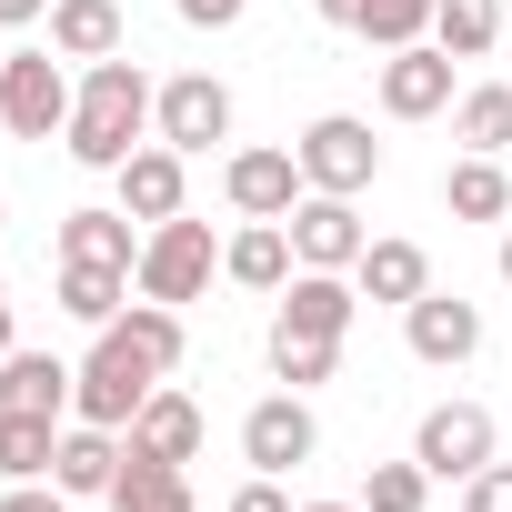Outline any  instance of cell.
Returning a JSON list of instances; mask_svg holds the SVG:
<instances>
[{
  "instance_id": "6da1fadb",
  "label": "cell",
  "mask_w": 512,
  "mask_h": 512,
  "mask_svg": "<svg viewBox=\"0 0 512 512\" xmlns=\"http://www.w3.org/2000/svg\"><path fill=\"white\" fill-rule=\"evenodd\" d=\"M151 101H161V81H151L131 51L91 61V71H81V101H71V131H61V151H71L81 171H121V161L151 141Z\"/></svg>"
},
{
  "instance_id": "7a4b0ae2",
  "label": "cell",
  "mask_w": 512,
  "mask_h": 512,
  "mask_svg": "<svg viewBox=\"0 0 512 512\" xmlns=\"http://www.w3.org/2000/svg\"><path fill=\"white\" fill-rule=\"evenodd\" d=\"M211 272H221V251H211V221H191V211H171V221H151L141 231V262H131V292L141 302H201L211 292Z\"/></svg>"
},
{
  "instance_id": "3957f363",
  "label": "cell",
  "mask_w": 512,
  "mask_h": 512,
  "mask_svg": "<svg viewBox=\"0 0 512 512\" xmlns=\"http://www.w3.org/2000/svg\"><path fill=\"white\" fill-rule=\"evenodd\" d=\"M71 101H81V81L61 71V51H0V131L11 141H61Z\"/></svg>"
},
{
  "instance_id": "277c9868",
  "label": "cell",
  "mask_w": 512,
  "mask_h": 512,
  "mask_svg": "<svg viewBox=\"0 0 512 512\" xmlns=\"http://www.w3.org/2000/svg\"><path fill=\"white\" fill-rule=\"evenodd\" d=\"M161 382H171V372H151V362H141L121 332H101V342H91V362H81V382H71V422L131 432V422H141V402H151Z\"/></svg>"
},
{
  "instance_id": "5b68a950",
  "label": "cell",
  "mask_w": 512,
  "mask_h": 512,
  "mask_svg": "<svg viewBox=\"0 0 512 512\" xmlns=\"http://www.w3.org/2000/svg\"><path fill=\"white\" fill-rule=\"evenodd\" d=\"M302 181L312 191H342V201H362L372 181H382V141H372V121H352V111H322L302 141Z\"/></svg>"
},
{
  "instance_id": "8992f818",
  "label": "cell",
  "mask_w": 512,
  "mask_h": 512,
  "mask_svg": "<svg viewBox=\"0 0 512 512\" xmlns=\"http://www.w3.org/2000/svg\"><path fill=\"white\" fill-rule=\"evenodd\" d=\"M312 452H322V422H312L302 392H262V402L241 412V462L251 472H302Z\"/></svg>"
},
{
  "instance_id": "52a82bcc",
  "label": "cell",
  "mask_w": 512,
  "mask_h": 512,
  "mask_svg": "<svg viewBox=\"0 0 512 512\" xmlns=\"http://www.w3.org/2000/svg\"><path fill=\"white\" fill-rule=\"evenodd\" d=\"M151 141H171L181 161H191V151H211V141H231V91H221L211 71L161 81V101H151Z\"/></svg>"
},
{
  "instance_id": "ba28073f",
  "label": "cell",
  "mask_w": 512,
  "mask_h": 512,
  "mask_svg": "<svg viewBox=\"0 0 512 512\" xmlns=\"http://www.w3.org/2000/svg\"><path fill=\"white\" fill-rule=\"evenodd\" d=\"M412 462H422L432 482H472V472L492 462V412H482V402H432L422 432H412Z\"/></svg>"
},
{
  "instance_id": "9c48e42d",
  "label": "cell",
  "mask_w": 512,
  "mask_h": 512,
  "mask_svg": "<svg viewBox=\"0 0 512 512\" xmlns=\"http://www.w3.org/2000/svg\"><path fill=\"white\" fill-rule=\"evenodd\" d=\"M302 191H312V181H302V151H231V161H221V201H231L241 221H292Z\"/></svg>"
},
{
  "instance_id": "30bf717a",
  "label": "cell",
  "mask_w": 512,
  "mask_h": 512,
  "mask_svg": "<svg viewBox=\"0 0 512 512\" xmlns=\"http://www.w3.org/2000/svg\"><path fill=\"white\" fill-rule=\"evenodd\" d=\"M282 231H292V251H302V272H352V262H362V241H372L362 211H352L342 191H302Z\"/></svg>"
},
{
  "instance_id": "8fae6325",
  "label": "cell",
  "mask_w": 512,
  "mask_h": 512,
  "mask_svg": "<svg viewBox=\"0 0 512 512\" xmlns=\"http://www.w3.org/2000/svg\"><path fill=\"white\" fill-rule=\"evenodd\" d=\"M382 111H392V121H442V111H452V51H442V41L382 51Z\"/></svg>"
},
{
  "instance_id": "7c38bea8",
  "label": "cell",
  "mask_w": 512,
  "mask_h": 512,
  "mask_svg": "<svg viewBox=\"0 0 512 512\" xmlns=\"http://www.w3.org/2000/svg\"><path fill=\"white\" fill-rule=\"evenodd\" d=\"M272 322H282V332H312V342H352V322H362V282H352V272H292Z\"/></svg>"
},
{
  "instance_id": "4fadbf2b",
  "label": "cell",
  "mask_w": 512,
  "mask_h": 512,
  "mask_svg": "<svg viewBox=\"0 0 512 512\" xmlns=\"http://www.w3.org/2000/svg\"><path fill=\"white\" fill-rule=\"evenodd\" d=\"M402 342H412V362H432V372H462V362L482 352V312H472L462 292H422V302L402 312Z\"/></svg>"
},
{
  "instance_id": "5bb4252c",
  "label": "cell",
  "mask_w": 512,
  "mask_h": 512,
  "mask_svg": "<svg viewBox=\"0 0 512 512\" xmlns=\"http://www.w3.org/2000/svg\"><path fill=\"white\" fill-rule=\"evenodd\" d=\"M111 181H121V211H131L141 231H151V221H171V211L191 201V171H181V151H171V141H141Z\"/></svg>"
},
{
  "instance_id": "9a60e30c",
  "label": "cell",
  "mask_w": 512,
  "mask_h": 512,
  "mask_svg": "<svg viewBox=\"0 0 512 512\" xmlns=\"http://www.w3.org/2000/svg\"><path fill=\"white\" fill-rule=\"evenodd\" d=\"M51 482H61L71 502H111V482H121V432H101V422H61Z\"/></svg>"
},
{
  "instance_id": "2e32d148",
  "label": "cell",
  "mask_w": 512,
  "mask_h": 512,
  "mask_svg": "<svg viewBox=\"0 0 512 512\" xmlns=\"http://www.w3.org/2000/svg\"><path fill=\"white\" fill-rule=\"evenodd\" d=\"M352 282H362V302H382V312H412V302L432 292V251H422V241H362Z\"/></svg>"
},
{
  "instance_id": "e0dca14e",
  "label": "cell",
  "mask_w": 512,
  "mask_h": 512,
  "mask_svg": "<svg viewBox=\"0 0 512 512\" xmlns=\"http://www.w3.org/2000/svg\"><path fill=\"white\" fill-rule=\"evenodd\" d=\"M221 272H231L241 292H282V282L302 272V251H292V231H282V221H241V231L221 241Z\"/></svg>"
},
{
  "instance_id": "ac0fdd59",
  "label": "cell",
  "mask_w": 512,
  "mask_h": 512,
  "mask_svg": "<svg viewBox=\"0 0 512 512\" xmlns=\"http://www.w3.org/2000/svg\"><path fill=\"white\" fill-rule=\"evenodd\" d=\"M71 382H81V362H61V352H11V362H0V412H51V422H71Z\"/></svg>"
},
{
  "instance_id": "d6986e66",
  "label": "cell",
  "mask_w": 512,
  "mask_h": 512,
  "mask_svg": "<svg viewBox=\"0 0 512 512\" xmlns=\"http://www.w3.org/2000/svg\"><path fill=\"white\" fill-rule=\"evenodd\" d=\"M121 442H131V452H141V462H191V452H201V402H191V392H171V382H161V392H151V402H141V422H131V432H121Z\"/></svg>"
},
{
  "instance_id": "ffe728a7",
  "label": "cell",
  "mask_w": 512,
  "mask_h": 512,
  "mask_svg": "<svg viewBox=\"0 0 512 512\" xmlns=\"http://www.w3.org/2000/svg\"><path fill=\"white\" fill-rule=\"evenodd\" d=\"M442 211H452V221H502V211H512V171H502V151H462V161L442 171Z\"/></svg>"
},
{
  "instance_id": "44dd1931",
  "label": "cell",
  "mask_w": 512,
  "mask_h": 512,
  "mask_svg": "<svg viewBox=\"0 0 512 512\" xmlns=\"http://www.w3.org/2000/svg\"><path fill=\"white\" fill-rule=\"evenodd\" d=\"M61 262L131 272V262H141V231H131V211H61Z\"/></svg>"
},
{
  "instance_id": "7402d4cb",
  "label": "cell",
  "mask_w": 512,
  "mask_h": 512,
  "mask_svg": "<svg viewBox=\"0 0 512 512\" xmlns=\"http://www.w3.org/2000/svg\"><path fill=\"white\" fill-rule=\"evenodd\" d=\"M51 51L61 61H111L121 51V0H51Z\"/></svg>"
},
{
  "instance_id": "603a6c76",
  "label": "cell",
  "mask_w": 512,
  "mask_h": 512,
  "mask_svg": "<svg viewBox=\"0 0 512 512\" xmlns=\"http://www.w3.org/2000/svg\"><path fill=\"white\" fill-rule=\"evenodd\" d=\"M111 512H201V502H191L181 462H141V452L121 442V482H111Z\"/></svg>"
},
{
  "instance_id": "cb8c5ba5",
  "label": "cell",
  "mask_w": 512,
  "mask_h": 512,
  "mask_svg": "<svg viewBox=\"0 0 512 512\" xmlns=\"http://www.w3.org/2000/svg\"><path fill=\"white\" fill-rule=\"evenodd\" d=\"M61 422L51 412H0V482H51Z\"/></svg>"
},
{
  "instance_id": "d4e9b609",
  "label": "cell",
  "mask_w": 512,
  "mask_h": 512,
  "mask_svg": "<svg viewBox=\"0 0 512 512\" xmlns=\"http://www.w3.org/2000/svg\"><path fill=\"white\" fill-rule=\"evenodd\" d=\"M121 302H131V272H101V262H61V312H71V322L111 332V322H121Z\"/></svg>"
},
{
  "instance_id": "484cf974",
  "label": "cell",
  "mask_w": 512,
  "mask_h": 512,
  "mask_svg": "<svg viewBox=\"0 0 512 512\" xmlns=\"http://www.w3.org/2000/svg\"><path fill=\"white\" fill-rule=\"evenodd\" d=\"M452 141L462 151H512V81H472L452 101Z\"/></svg>"
},
{
  "instance_id": "4316f807",
  "label": "cell",
  "mask_w": 512,
  "mask_h": 512,
  "mask_svg": "<svg viewBox=\"0 0 512 512\" xmlns=\"http://www.w3.org/2000/svg\"><path fill=\"white\" fill-rule=\"evenodd\" d=\"M111 332H121L151 372H181V312H171V302H121V322H111Z\"/></svg>"
},
{
  "instance_id": "83f0119b",
  "label": "cell",
  "mask_w": 512,
  "mask_h": 512,
  "mask_svg": "<svg viewBox=\"0 0 512 512\" xmlns=\"http://www.w3.org/2000/svg\"><path fill=\"white\" fill-rule=\"evenodd\" d=\"M332 372H342V342H312V332H282L272 322V382L282 392H322Z\"/></svg>"
},
{
  "instance_id": "f1b7e54d",
  "label": "cell",
  "mask_w": 512,
  "mask_h": 512,
  "mask_svg": "<svg viewBox=\"0 0 512 512\" xmlns=\"http://www.w3.org/2000/svg\"><path fill=\"white\" fill-rule=\"evenodd\" d=\"M432 41H442L452 61H482V51L502 41V0H442V11H432Z\"/></svg>"
},
{
  "instance_id": "f546056e",
  "label": "cell",
  "mask_w": 512,
  "mask_h": 512,
  "mask_svg": "<svg viewBox=\"0 0 512 512\" xmlns=\"http://www.w3.org/2000/svg\"><path fill=\"white\" fill-rule=\"evenodd\" d=\"M432 11H442V0H372V11H362V41H372V51H412V41H432Z\"/></svg>"
},
{
  "instance_id": "4dcf8cb0",
  "label": "cell",
  "mask_w": 512,
  "mask_h": 512,
  "mask_svg": "<svg viewBox=\"0 0 512 512\" xmlns=\"http://www.w3.org/2000/svg\"><path fill=\"white\" fill-rule=\"evenodd\" d=\"M432 502V472L422 462H372L362 472V512H422Z\"/></svg>"
},
{
  "instance_id": "1f68e13d",
  "label": "cell",
  "mask_w": 512,
  "mask_h": 512,
  "mask_svg": "<svg viewBox=\"0 0 512 512\" xmlns=\"http://www.w3.org/2000/svg\"><path fill=\"white\" fill-rule=\"evenodd\" d=\"M462 512H512V462H482L462 482Z\"/></svg>"
},
{
  "instance_id": "d6a6232c",
  "label": "cell",
  "mask_w": 512,
  "mask_h": 512,
  "mask_svg": "<svg viewBox=\"0 0 512 512\" xmlns=\"http://www.w3.org/2000/svg\"><path fill=\"white\" fill-rule=\"evenodd\" d=\"M0 512H71V492H61V482H11Z\"/></svg>"
},
{
  "instance_id": "836d02e7",
  "label": "cell",
  "mask_w": 512,
  "mask_h": 512,
  "mask_svg": "<svg viewBox=\"0 0 512 512\" xmlns=\"http://www.w3.org/2000/svg\"><path fill=\"white\" fill-rule=\"evenodd\" d=\"M171 11H181V21H191V31H231V21H241V11H251V0H171Z\"/></svg>"
},
{
  "instance_id": "e575fe53",
  "label": "cell",
  "mask_w": 512,
  "mask_h": 512,
  "mask_svg": "<svg viewBox=\"0 0 512 512\" xmlns=\"http://www.w3.org/2000/svg\"><path fill=\"white\" fill-rule=\"evenodd\" d=\"M231 512H292V502H282V472H251V482L231 492Z\"/></svg>"
},
{
  "instance_id": "d590c367",
  "label": "cell",
  "mask_w": 512,
  "mask_h": 512,
  "mask_svg": "<svg viewBox=\"0 0 512 512\" xmlns=\"http://www.w3.org/2000/svg\"><path fill=\"white\" fill-rule=\"evenodd\" d=\"M31 21H51V0H0V31H31Z\"/></svg>"
},
{
  "instance_id": "8d00e7d4",
  "label": "cell",
  "mask_w": 512,
  "mask_h": 512,
  "mask_svg": "<svg viewBox=\"0 0 512 512\" xmlns=\"http://www.w3.org/2000/svg\"><path fill=\"white\" fill-rule=\"evenodd\" d=\"M312 11H322L332 31H362V11H372V0H312Z\"/></svg>"
},
{
  "instance_id": "74e56055",
  "label": "cell",
  "mask_w": 512,
  "mask_h": 512,
  "mask_svg": "<svg viewBox=\"0 0 512 512\" xmlns=\"http://www.w3.org/2000/svg\"><path fill=\"white\" fill-rule=\"evenodd\" d=\"M21 352V332H11V292H0V362H11Z\"/></svg>"
},
{
  "instance_id": "f35d334b",
  "label": "cell",
  "mask_w": 512,
  "mask_h": 512,
  "mask_svg": "<svg viewBox=\"0 0 512 512\" xmlns=\"http://www.w3.org/2000/svg\"><path fill=\"white\" fill-rule=\"evenodd\" d=\"M492 262H502V292H512V231H502V251H492Z\"/></svg>"
},
{
  "instance_id": "ab89813d",
  "label": "cell",
  "mask_w": 512,
  "mask_h": 512,
  "mask_svg": "<svg viewBox=\"0 0 512 512\" xmlns=\"http://www.w3.org/2000/svg\"><path fill=\"white\" fill-rule=\"evenodd\" d=\"M302 512H362V502H302Z\"/></svg>"
},
{
  "instance_id": "60d3db41",
  "label": "cell",
  "mask_w": 512,
  "mask_h": 512,
  "mask_svg": "<svg viewBox=\"0 0 512 512\" xmlns=\"http://www.w3.org/2000/svg\"><path fill=\"white\" fill-rule=\"evenodd\" d=\"M0 221H11V201H0Z\"/></svg>"
},
{
  "instance_id": "b9f144b4",
  "label": "cell",
  "mask_w": 512,
  "mask_h": 512,
  "mask_svg": "<svg viewBox=\"0 0 512 512\" xmlns=\"http://www.w3.org/2000/svg\"><path fill=\"white\" fill-rule=\"evenodd\" d=\"M0 292H11V282H0Z\"/></svg>"
}]
</instances>
